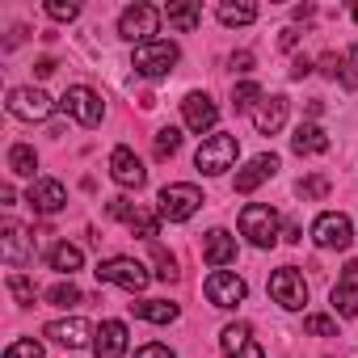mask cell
<instances>
[{"instance_id":"cell-38","label":"cell","mask_w":358,"mask_h":358,"mask_svg":"<svg viewBox=\"0 0 358 358\" xmlns=\"http://www.w3.org/2000/svg\"><path fill=\"white\" fill-rule=\"evenodd\" d=\"M5 358H43V345H38L34 337H17V341L5 350Z\"/></svg>"},{"instance_id":"cell-7","label":"cell","mask_w":358,"mask_h":358,"mask_svg":"<svg viewBox=\"0 0 358 358\" xmlns=\"http://www.w3.org/2000/svg\"><path fill=\"white\" fill-rule=\"evenodd\" d=\"M270 299H274L278 308H287V312H299V308L308 303V282H303V274H299L295 266L274 270V274H270Z\"/></svg>"},{"instance_id":"cell-39","label":"cell","mask_w":358,"mask_h":358,"mask_svg":"<svg viewBox=\"0 0 358 358\" xmlns=\"http://www.w3.org/2000/svg\"><path fill=\"white\" fill-rule=\"evenodd\" d=\"M152 257H156V278H164V282H173L177 278V262L160 249V245H152Z\"/></svg>"},{"instance_id":"cell-29","label":"cell","mask_w":358,"mask_h":358,"mask_svg":"<svg viewBox=\"0 0 358 358\" xmlns=\"http://www.w3.org/2000/svg\"><path fill=\"white\" fill-rule=\"evenodd\" d=\"M215 13H220L224 26H253L257 22V5H232V0H224Z\"/></svg>"},{"instance_id":"cell-31","label":"cell","mask_w":358,"mask_h":358,"mask_svg":"<svg viewBox=\"0 0 358 358\" xmlns=\"http://www.w3.org/2000/svg\"><path fill=\"white\" fill-rule=\"evenodd\" d=\"M295 194H299L303 203H316V199H324V194H329V177H324V173H312V177H303V182L295 186Z\"/></svg>"},{"instance_id":"cell-22","label":"cell","mask_w":358,"mask_h":358,"mask_svg":"<svg viewBox=\"0 0 358 358\" xmlns=\"http://www.w3.org/2000/svg\"><path fill=\"white\" fill-rule=\"evenodd\" d=\"M203 257H207V266H228V262H236V236H228L224 228H211V232L203 236Z\"/></svg>"},{"instance_id":"cell-43","label":"cell","mask_w":358,"mask_h":358,"mask_svg":"<svg viewBox=\"0 0 358 358\" xmlns=\"http://www.w3.org/2000/svg\"><path fill=\"white\" fill-rule=\"evenodd\" d=\"M308 72H312V59H308V55H299V59L291 64V80H303Z\"/></svg>"},{"instance_id":"cell-41","label":"cell","mask_w":358,"mask_h":358,"mask_svg":"<svg viewBox=\"0 0 358 358\" xmlns=\"http://www.w3.org/2000/svg\"><path fill=\"white\" fill-rule=\"evenodd\" d=\"M135 358H177L169 345H160V341H148V345H139L135 350Z\"/></svg>"},{"instance_id":"cell-2","label":"cell","mask_w":358,"mask_h":358,"mask_svg":"<svg viewBox=\"0 0 358 358\" xmlns=\"http://www.w3.org/2000/svg\"><path fill=\"white\" fill-rule=\"evenodd\" d=\"M177 59H182L177 43H164V38H156V43H143V47H135V55H131V68H135L139 76H148V80H160V76H169V72L177 68Z\"/></svg>"},{"instance_id":"cell-45","label":"cell","mask_w":358,"mask_h":358,"mask_svg":"<svg viewBox=\"0 0 358 358\" xmlns=\"http://www.w3.org/2000/svg\"><path fill=\"white\" fill-rule=\"evenodd\" d=\"M278 43H282V51H291V47H295V43H299V30H295V26H287V30H282V38H278Z\"/></svg>"},{"instance_id":"cell-3","label":"cell","mask_w":358,"mask_h":358,"mask_svg":"<svg viewBox=\"0 0 358 358\" xmlns=\"http://www.w3.org/2000/svg\"><path fill=\"white\" fill-rule=\"evenodd\" d=\"M241 236L253 245V249H270L278 241V211L266 207V203H249L241 211Z\"/></svg>"},{"instance_id":"cell-6","label":"cell","mask_w":358,"mask_h":358,"mask_svg":"<svg viewBox=\"0 0 358 358\" xmlns=\"http://www.w3.org/2000/svg\"><path fill=\"white\" fill-rule=\"evenodd\" d=\"M160 9L156 5H131V9H122V17H118V34L127 38V43H156L152 34H160Z\"/></svg>"},{"instance_id":"cell-46","label":"cell","mask_w":358,"mask_h":358,"mask_svg":"<svg viewBox=\"0 0 358 358\" xmlns=\"http://www.w3.org/2000/svg\"><path fill=\"white\" fill-rule=\"evenodd\" d=\"M55 68H59V64H55V59H38V64H34V72H38V76H51V72H55Z\"/></svg>"},{"instance_id":"cell-14","label":"cell","mask_w":358,"mask_h":358,"mask_svg":"<svg viewBox=\"0 0 358 358\" xmlns=\"http://www.w3.org/2000/svg\"><path fill=\"white\" fill-rule=\"evenodd\" d=\"M110 177H114L118 186H127V190H139L148 182V169L139 164V156L131 148H114L110 152Z\"/></svg>"},{"instance_id":"cell-48","label":"cell","mask_w":358,"mask_h":358,"mask_svg":"<svg viewBox=\"0 0 358 358\" xmlns=\"http://www.w3.org/2000/svg\"><path fill=\"white\" fill-rule=\"evenodd\" d=\"M350 13H354V22H358V0H354V9H350Z\"/></svg>"},{"instance_id":"cell-8","label":"cell","mask_w":358,"mask_h":358,"mask_svg":"<svg viewBox=\"0 0 358 358\" xmlns=\"http://www.w3.org/2000/svg\"><path fill=\"white\" fill-rule=\"evenodd\" d=\"M9 114L13 118H22V122H43V118H51V110H55V101L43 93V89H30V85H22V89H9Z\"/></svg>"},{"instance_id":"cell-47","label":"cell","mask_w":358,"mask_h":358,"mask_svg":"<svg viewBox=\"0 0 358 358\" xmlns=\"http://www.w3.org/2000/svg\"><path fill=\"white\" fill-rule=\"evenodd\" d=\"M312 13H316V9H312V5H295V17H299V22H308V17H312Z\"/></svg>"},{"instance_id":"cell-27","label":"cell","mask_w":358,"mask_h":358,"mask_svg":"<svg viewBox=\"0 0 358 358\" xmlns=\"http://www.w3.org/2000/svg\"><path fill=\"white\" fill-rule=\"evenodd\" d=\"M262 106V85L257 80H241L236 89H232V110L236 114H253Z\"/></svg>"},{"instance_id":"cell-18","label":"cell","mask_w":358,"mask_h":358,"mask_svg":"<svg viewBox=\"0 0 358 358\" xmlns=\"http://www.w3.org/2000/svg\"><path fill=\"white\" fill-rule=\"evenodd\" d=\"M274 173H278V156H274V152H262V156H253L245 169H236V194H253L262 182H270Z\"/></svg>"},{"instance_id":"cell-16","label":"cell","mask_w":358,"mask_h":358,"mask_svg":"<svg viewBox=\"0 0 358 358\" xmlns=\"http://www.w3.org/2000/svg\"><path fill=\"white\" fill-rule=\"evenodd\" d=\"M55 345H68V350H76V345H85V341H93L97 337V329L85 320V316H68V320H51L47 329H43Z\"/></svg>"},{"instance_id":"cell-25","label":"cell","mask_w":358,"mask_h":358,"mask_svg":"<svg viewBox=\"0 0 358 358\" xmlns=\"http://www.w3.org/2000/svg\"><path fill=\"white\" fill-rule=\"evenodd\" d=\"M160 13L169 17V26H173V30H186V34L203 26V9H199V5H164Z\"/></svg>"},{"instance_id":"cell-5","label":"cell","mask_w":358,"mask_h":358,"mask_svg":"<svg viewBox=\"0 0 358 358\" xmlns=\"http://www.w3.org/2000/svg\"><path fill=\"white\" fill-rule=\"evenodd\" d=\"M97 282H110V287H122V291L139 295V291L152 282V274H148L143 262H135V257H106V262L97 266Z\"/></svg>"},{"instance_id":"cell-24","label":"cell","mask_w":358,"mask_h":358,"mask_svg":"<svg viewBox=\"0 0 358 358\" xmlns=\"http://www.w3.org/2000/svg\"><path fill=\"white\" fill-rule=\"evenodd\" d=\"M131 312L139 320H152V324H173L177 320V303H169V299H139V303H131Z\"/></svg>"},{"instance_id":"cell-9","label":"cell","mask_w":358,"mask_h":358,"mask_svg":"<svg viewBox=\"0 0 358 358\" xmlns=\"http://www.w3.org/2000/svg\"><path fill=\"white\" fill-rule=\"evenodd\" d=\"M59 106H64V114H68V118H76L80 127H97V122L106 118V106H101V97H97L89 85H72V89L64 93V101H59Z\"/></svg>"},{"instance_id":"cell-4","label":"cell","mask_w":358,"mask_h":358,"mask_svg":"<svg viewBox=\"0 0 358 358\" xmlns=\"http://www.w3.org/2000/svg\"><path fill=\"white\" fill-rule=\"evenodd\" d=\"M236 156H241V139H236V135H211V139H203V148L194 152V164H199L207 177H220V173H228V169L236 164Z\"/></svg>"},{"instance_id":"cell-20","label":"cell","mask_w":358,"mask_h":358,"mask_svg":"<svg viewBox=\"0 0 358 358\" xmlns=\"http://www.w3.org/2000/svg\"><path fill=\"white\" fill-rule=\"evenodd\" d=\"M287 97L282 93H274V97H262V106L253 110V127H257V135H274V131H282V122H287Z\"/></svg>"},{"instance_id":"cell-44","label":"cell","mask_w":358,"mask_h":358,"mask_svg":"<svg viewBox=\"0 0 358 358\" xmlns=\"http://www.w3.org/2000/svg\"><path fill=\"white\" fill-rule=\"evenodd\" d=\"M320 72L337 80V72H341V59H337V55H324V59H320Z\"/></svg>"},{"instance_id":"cell-10","label":"cell","mask_w":358,"mask_h":358,"mask_svg":"<svg viewBox=\"0 0 358 358\" xmlns=\"http://www.w3.org/2000/svg\"><path fill=\"white\" fill-rule=\"evenodd\" d=\"M312 241H316L320 249H350V241H354L350 215H341V211L316 215V220H312Z\"/></svg>"},{"instance_id":"cell-11","label":"cell","mask_w":358,"mask_h":358,"mask_svg":"<svg viewBox=\"0 0 358 358\" xmlns=\"http://www.w3.org/2000/svg\"><path fill=\"white\" fill-rule=\"evenodd\" d=\"M203 291H207V299H211L215 308H236V303H245V295H249L245 278L232 274V270H215V274H207Z\"/></svg>"},{"instance_id":"cell-17","label":"cell","mask_w":358,"mask_h":358,"mask_svg":"<svg viewBox=\"0 0 358 358\" xmlns=\"http://www.w3.org/2000/svg\"><path fill=\"white\" fill-rule=\"evenodd\" d=\"M26 203H30L38 215H55V211L68 203V190H64V182H55V177H38V182L26 190Z\"/></svg>"},{"instance_id":"cell-36","label":"cell","mask_w":358,"mask_h":358,"mask_svg":"<svg viewBox=\"0 0 358 358\" xmlns=\"http://www.w3.org/2000/svg\"><path fill=\"white\" fill-rule=\"evenodd\" d=\"M9 291H13V299H17L22 308L34 303V282H30L26 274H9Z\"/></svg>"},{"instance_id":"cell-33","label":"cell","mask_w":358,"mask_h":358,"mask_svg":"<svg viewBox=\"0 0 358 358\" xmlns=\"http://www.w3.org/2000/svg\"><path fill=\"white\" fill-rule=\"evenodd\" d=\"M47 303H55V308H72V303H80V287H76V282H55V287L47 291Z\"/></svg>"},{"instance_id":"cell-30","label":"cell","mask_w":358,"mask_h":358,"mask_svg":"<svg viewBox=\"0 0 358 358\" xmlns=\"http://www.w3.org/2000/svg\"><path fill=\"white\" fill-rule=\"evenodd\" d=\"M131 232H135L139 241H152V245H156V236H160V215L135 211V215H131Z\"/></svg>"},{"instance_id":"cell-13","label":"cell","mask_w":358,"mask_h":358,"mask_svg":"<svg viewBox=\"0 0 358 358\" xmlns=\"http://www.w3.org/2000/svg\"><path fill=\"white\" fill-rule=\"evenodd\" d=\"M220 350H224L228 358H266V350L253 341V329H249L245 320L224 324V333H220Z\"/></svg>"},{"instance_id":"cell-26","label":"cell","mask_w":358,"mask_h":358,"mask_svg":"<svg viewBox=\"0 0 358 358\" xmlns=\"http://www.w3.org/2000/svg\"><path fill=\"white\" fill-rule=\"evenodd\" d=\"M47 262H51V270H59V274H76V270L85 266V253L64 241V245H55V249L47 253Z\"/></svg>"},{"instance_id":"cell-23","label":"cell","mask_w":358,"mask_h":358,"mask_svg":"<svg viewBox=\"0 0 358 358\" xmlns=\"http://www.w3.org/2000/svg\"><path fill=\"white\" fill-rule=\"evenodd\" d=\"M291 148H295L299 156H320V152H329V135H324V127H316V122H299L295 135H291Z\"/></svg>"},{"instance_id":"cell-15","label":"cell","mask_w":358,"mask_h":358,"mask_svg":"<svg viewBox=\"0 0 358 358\" xmlns=\"http://www.w3.org/2000/svg\"><path fill=\"white\" fill-rule=\"evenodd\" d=\"M182 118H186V127L190 131H215V122H220V106L207 97V93H186V101H182Z\"/></svg>"},{"instance_id":"cell-32","label":"cell","mask_w":358,"mask_h":358,"mask_svg":"<svg viewBox=\"0 0 358 358\" xmlns=\"http://www.w3.org/2000/svg\"><path fill=\"white\" fill-rule=\"evenodd\" d=\"M337 76H341V89H350V93L358 89V43L345 47V55H341V72H337Z\"/></svg>"},{"instance_id":"cell-40","label":"cell","mask_w":358,"mask_h":358,"mask_svg":"<svg viewBox=\"0 0 358 358\" xmlns=\"http://www.w3.org/2000/svg\"><path fill=\"white\" fill-rule=\"evenodd\" d=\"M135 211H139V207H135L131 199H110V207H106V215H110V220H127V224H131V215H135Z\"/></svg>"},{"instance_id":"cell-19","label":"cell","mask_w":358,"mask_h":358,"mask_svg":"<svg viewBox=\"0 0 358 358\" xmlns=\"http://www.w3.org/2000/svg\"><path fill=\"white\" fill-rule=\"evenodd\" d=\"M333 312L337 316H358V262L341 266V278L333 287Z\"/></svg>"},{"instance_id":"cell-1","label":"cell","mask_w":358,"mask_h":358,"mask_svg":"<svg viewBox=\"0 0 358 358\" xmlns=\"http://www.w3.org/2000/svg\"><path fill=\"white\" fill-rule=\"evenodd\" d=\"M203 203H207V199H203L199 186H190V182H173V186L160 190V199H156V215L169 220V224H186Z\"/></svg>"},{"instance_id":"cell-37","label":"cell","mask_w":358,"mask_h":358,"mask_svg":"<svg viewBox=\"0 0 358 358\" xmlns=\"http://www.w3.org/2000/svg\"><path fill=\"white\" fill-rule=\"evenodd\" d=\"M303 329L312 337H337V320L333 316H303Z\"/></svg>"},{"instance_id":"cell-21","label":"cell","mask_w":358,"mask_h":358,"mask_svg":"<svg viewBox=\"0 0 358 358\" xmlns=\"http://www.w3.org/2000/svg\"><path fill=\"white\" fill-rule=\"evenodd\" d=\"M93 354L97 358H122L127 354V324L122 320H101V329L93 337Z\"/></svg>"},{"instance_id":"cell-28","label":"cell","mask_w":358,"mask_h":358,"mask_svg":"<svg viewBox=\"0 0 358 358\" xmlns=\"http://www.w3.org/2000/svg\"><path fill=\"white\" fill-rule=\"evenodd\" d=\"M34 169H38V152H34L30 143H13V148H9V173L34 177Z\"/></svg>"},{"instance_id":"cell-34","label":"cell","mask_w":358,"mask_h":358,"mask_svg":"<svg viewBox=\"0 0 358 358\" xmlns=\"http://www.w3.org/2000/svg\"><path fill=\"white\" fill-rule=\"evenodd\" d=\"M177 148H182V131H177V127H164V131H156V156H160V160H169Z\"/></svg>"},{"instance_id":"cell-35","label":"cell","mask_w":358,"mask_h":358,"mask_svg":"<svg viewBox=\"0 0 358 358\" xmlns=\"http://www.w3.org/2000/svg\"><path fill=\"white\" fill-rule=\"evenodd\" d=\"M47 17L51 22H76L80 5H76V0H47Z\"/></svg>"},{"instance_id":"cell-12","label":"cell","mask_w":358,"mask_h":358,"mask_svg":"<svg viewBox=\"0 0 358 358\" xmlns=\"http://www.w3.org/2000/svg\"><path fill=\"white\" fill-rule=\"evenodd\" d=\"M0 257H5L9 266H26V262H34V232L22 228L17 220H9L5 228H0Z\"/></svg>"},{"instance_id":"cell-42","label":"cell","mask_w":358,"mask_h":358,"mask_svg":"<svg viewBox=\"0 0 358 358\" xmlns=\"http://www.w3.org/2000/svg\"><path fill=\"white\" fill-rule=\"evenodd\" d=\"M232 72H253V51H236L232 55Z\"/></svg>"}]
</instances>
